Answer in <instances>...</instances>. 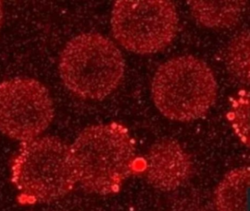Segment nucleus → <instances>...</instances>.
Returning a JSON list of instances; mask_svg holds the SVG:
<instances>
[{
	"mask_svg": "<svg viewBox=\"0 0 250 211\" xmlns=\"http://www.w3.org/2000/svg\"><path fill=\"white\" fill-rule=\"evenodd\" d=\"M76 182L91 193L118 191L131 171L135 148L128 130L116 123L90 126L69 147Z\"/></svg>",
	"mask_w": 250,
	"mask_h": 211,
	"instance_id": "nucleus-1",
	"label": "nucleus"
},
{
	"mask_svg": "<svg viewBox=\"0 0 250 211\" xmlns=\"http://www.w3.org/2000/svg\"><path fill=\"white\" fill-rule=\"evenodd\" d=\"M151 92L156 108L165 117L189 122L206 115L212 108L217 96V84L205 62L193 56H181L158 68Z\"/></svg>",
	"mask_w": 250,
	"mask_h": 211,
	"instance_id": "nucleus-2",
	"label": "nucleus"
},
{
	"mask_svg": "<svg viewBox=\"0 0 250 211\" xmlns=\"http://www.w3.org/2000/svg\"><path fill=\"white\" fill-rule=\"evenodd\" d=\"M125 63L118 47L99 33L81 34L62 50L59 72L64 84L80 98L101 100L124 77Z\"/></svg>",
	"mask_w": 250,
	"mask_h": 211,
	"instance_id": "nucleus-3",
	"label": "nucleus"
},
{
	"mask_svg": "<svg viewBox=\"0 0 250 211\" xmlns=\"http://www.w3.org/2000/svg\"><path fill=\"white\" fill-rule=\"evenodd\" d=\"M11 177L20 197L29 203L58 200L77 184L69 146L52 136L26 142L14 160Z\"/></svg>",
	"mask_w": 250,
	"mask_h": 211,
	"instance_id": "nucleus-4",
	"label": "nucleus"
},
{
	"mask_svg": "<svg viewBox=\"0 0 250 211\" xmlns=\"http://www.w3.org/2000/svg\"><path fill=\"white\" fill-rule=\"evenodd\" d=\"M111 26L115 39L125 49L154 54L175 38L178 12L169 1H118L112 7Z\"/></svg>",
	"mask_w": 250,
	"mask_h": 211,
	"instance_id": "nucleus-5",
	"label": "nucleus"
},
{
	"mask_svg": "<svg viewBox=\"0 0 250 211\" xmlns=\"http://www.w3.org/2000/svg\"><path fill=\"white\" fill-rule=\"evenodd\" d=\"M53 101L36 79L18 78L0 84V131L14 140L38 138L52 122Z\"/></svg>",
	"mask_w": 250,
	"mask_h": 211,
	"instance_id": "nucleus-6",
	"label": "nucleus"
},
{
	"mask_svg": "<svg viewBox=\"0 0 250 211\" xmlns=\"http://www.w3.org/2000/svg\"><path fill=\"white\" fill-rule=\"evenodd\" d=\"M192 170L189 154L176 141H159L147 152L146 180L158 190L171 191L178 189L191 177Z\"/></svg>",
	"mask_w": 250,
	"mask_h": 211,
	"instance_id": "nucleus-7",
	"label": "nucleus"
},
{
	"mask_svg": "<svg viewBox=\"0 0 250 211\" xmlns=\"http://www.w3.org/2000/svg\"><path fill=\"white\" fill-rule=\"evenodd\" d=\"M246 1H191L190 11L197 22L212 29L232 27L239 22Z\"/></svg>",
	"mask_w": 250,
	"mask_h": 211,
	"instance_id": "nucleus-8",
	"label": "nucleus"
},
{
	"mask_svg": "<svg viewBox=\"0 0 250 211\" xmlns=\"http://www.w3.org/2000/svg\"><path fill=\"white\" fill-rule=\"evenodd\" d=\"M250 169L239 167L227 173L214 193L216 211H247Z\"/></svg>",
	"mask_w": 250,
	"mask_h": 211,
	"instance_id": "nucleus-9",
	"label": "nucleus"
},
{
	"mask_svg": "<svg viewBox=\"0 0 250 211\" xmlns=\"http://www.w3.org/2000/svg\"><path fill=\"white\" fill-rule=\"evenodd\" d=\"M228 63L235 77L244 84L250 82V35L244 31L229 44Z\"/></svg>",
	"mask_w": 250,
	"mask_h": 211,
	"instance_id": "nucleus-10",
	"label": "nucleus"
},
{
	"mask_svg": "<svg viewBox=\"0 0 250 211\" xmlns=\"http://www.w3.org/2000/svg\"><path fill=\"white\" fill-rule=\"evenodd\" d=\"M231 123L235 133L241 142L249 147L250 136H249V94L243 92L240 95L232 107L230 111Z\"/></svg>",
	"mask_w": 250,
	"mask_h": 211,
	"instance_id": "nucleus-11",
	"label": "nucleus"
},
{
	"mask_svg": "<svg viewBox=\"0 0 250 211\" xmlns=\"http://www.w3.org/2000/svg\"><path fill=\"white\" fill-rule=\"evenodd\" d=\"M4 9L2 1H0V28L2 26V20H3Z\"/></svg>",
	"mask_w": 250,
	"mask_h": 211,
	"instance_id": "nucleus-12",
	"label": "nucleus"
}]
</instances>
